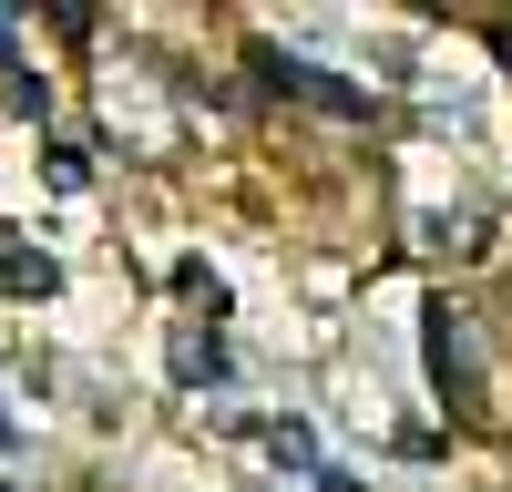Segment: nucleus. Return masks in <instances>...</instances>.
I'll return each instance as SVG.
<instances>
[{"label": "nucleus", "instance_id": "f03ea898", "mask_svg": "<svg viewBox=\"0 0 512 492\" xmlns=\"http://www.w3.org/2000/svg\"><path fill=\"white\" fill-rule=\"evenodd\" d=\"M256 82H267V93H297V103H318V113H369V93L359 82H328L318 62H297V52H277V41H256Z\"/></svg>", "mask_w": 512, "mask_h": 492}, {"label": "nucleus", "instance_id": "f257e3e1", "mask_svg": "<svg viewBox=\"0 0 512 492\" xmlns=\"http://www.w3.org/2000/svg\"><path fill=\"white\" fill-rule=\"evenodd\" d=\"M431 380L461 421L482 410V339H472V308H451V298H431Z\"/></svg>", "mask_w": 512, "mask_h": 492}, {"label": "nucleus", "instance_id": "7ed1b4c3", "mask_svg": "<svg viewBox=\"0 0 512 492\" xmlns=\"http://www.w3.org/2000/svg\"><path fill=\"white\" fill-rule=\"evenodd\" d=\"M0 52H11V21H0Z\"/></svg>", "mask_w": 512, "mask_h": 492}]
</instances>
